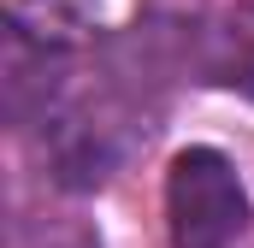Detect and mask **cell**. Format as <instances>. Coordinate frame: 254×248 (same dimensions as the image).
Returning a JSON list of instances; mask_svg holds the SVG:
<instances>
[{
    "label": "cell",
    "instance_id": "obj_1",
    "mask_svg": "<svg viewBox=\"0 0 254 248\" xmlns=\"http://www.w3.org/2000/svg\"><path fill=\"white\" fill-rule=\"evenodd\" d=\"M172 248H231L249 225V189L219 148H184L166 172Z\"/></svg>",
    "mask_w": 254,
    "mask_h": 248
},
{
    "label": "cell",
    "instance_id": "obj_2",
    "mask_svg": "<svg viewBox=\"0 0 254 248\" xmlns=\"http://www.w3.org/2000/svg\"><path fill=\"white\" fill-rule=\"evenodd\" d=\"M201 77L219 83V89H254V0L219 12L207 30H201Z\"/></svg>",
    "mask_w": 254,
    "mask_h": 248
}]
</instances>
